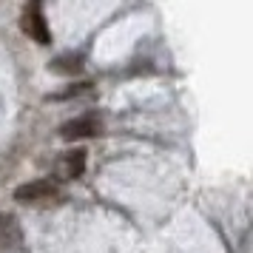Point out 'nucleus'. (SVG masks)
<instances>
[{"label": "nucleus", "mask_w": 253, "mask_h": 253, "mask_svg": "<svg viewBox=\"0 0 253 253\" xmlns=\"http://www.w3.org/2000/svg\"><path fill=\"white\" fill-rule=\"evenodd\" d=\"M23 32L32 37V40H37V43H48V40H51L48 26H46V17H43V9H40V0L26 3V9H23Z\"/></svg>", "instance_id": "f257e3e1"}, {"label": "nucleus", "mask_w": 253, "mask_h": 253, "mask_svg": "<svg viewBox=\"0 0 253 253\" xmlns=\"http://www.w3.org/2000/svg\"><path fill=\"white\" fill-rule=\"evenodd\" d=\"M80 66H83V57H60V60H54L51 69H57V71H80Z\"/></svg>", "instance_id": "423d86ee"}, {"label": "nucleus", "mask_w": 253, "mask_h": 253, "mask_svg": "<svg viewBox=\"0 0 253 253\" xmlns=\"http://www.w3.org/2000/svg\"><path fill=\"white\" fill-rule=\"evenodd\" d=\"M103 131V123L97 117L85 114V117H77V120H69L66 126L60 128V137L63 139H88V137H97Z\"/></svg>", "instance_id": "f03ea898"}, {"label": "nucleus", "mask_w": 253, "mask_h": 253, "mask_svg": "<svg viewBox=\"0 0 253 253\" xmlns=\"http://www.w3.org/2000/svg\"><path fill=\"white\" fill-rule=\"evenodd\" d=\"M20 242V230H17V222L6 213H0V248H14Z\"/></svg>", "instance_id": "20e7f679"}, {"label": "nucleus", "mask_w": 253, "mask_h": 253, "mask_svg": "<svg viewBox=\"0 0 253 253\" xmlns=\"http://www.w3.org/2000/svg\"><path fill=\"white\" fill-rule=\"evenodd\" d=\"M51 196H57V185L51 182V179H37V182L20 185L14 191V199L17 202H46Z\"/></svg>", "instance_id": "7ed1b4c3"}, {"label": "nucleus", "mask_w": 253, "mask_h": 253, "mask_svg": "<svg viewBox=\"0 0 253 253\" xmlns=\"http://www.w3.org/2000/svg\"><path fill=\"white\" fill-rule=\"evenodd\" d=\"M83 168H85V151H69L66 157H63V173L69 176V179H74V176H80Z\"/></svg>", "instance_id": "39448f33"}]
</instances>
